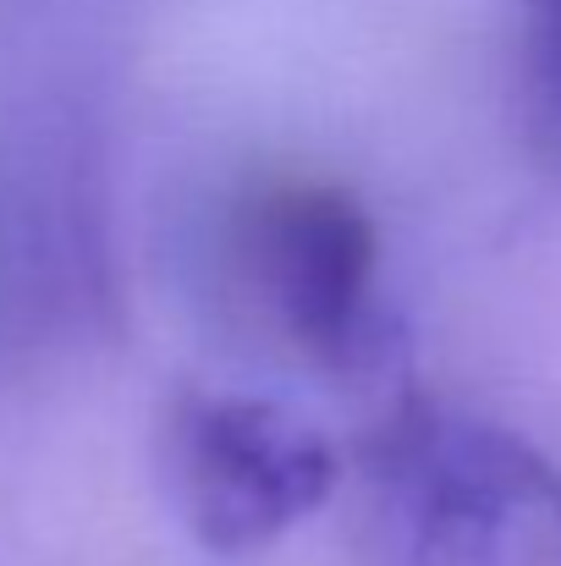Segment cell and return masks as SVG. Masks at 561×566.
<instances>
[{
	"instance_id": "cell-1",
	"label": "cell",
	"mask_w": 561,
	"mask_h": 566,
	"mask_svg": "<svg viewBox=\"0 0 561 566\" xmlns=\"http://www.w3.org/2000/svg\"><path fill=\"white\" fill-rule=\"evenodd\" d=\"M370 566H561V473L523 434L402 401L359 462Z\"/></svg>"
},
{
	"instance_id": "cell-2",
	"label": "cell",
	"mask_w": 561,
	"mask_h": 566,
	"mask_svg": "<svg viewBox=\"0 0 561 566\" xmlns=\"http://www.w3.org/2000/svg\"><path fill=\"white\" fill-rule=\"evenodd\" d=\"M220 286L242 325L320 375H364L385 358L374 303L380 231L336 182L276 177L248 188L220 226Z\"/></svg>"
},
{
	"instance_id": "cell-3",
	"label": "cell",
	"mask_w": 561,
	"mask_h": 566,
	"mask_svg": "<svg viewBox=\"0 0 561 566\" xmlns=\"http://www.w3.org/2000/svg\"><path fill=\"white\" fill-rule=\"evenodd\" d=\"M160 473L193 545L237 562L309 523L336 495L342 457L276 396L187 390L160 429Z\"/></svg>"
},
{
	"instance_id": "cell-4",
	"label": "cell",
	"mask_w": 561,
	"mask_h": 566,
	"mask_svg": "<svg viewBox=\"0 0 561 566\" xmlns=\"http://www.w3.org/2000/svg\"><path fill=\"white\" fill-rule=\"evenodd\" d=\"M105 248L77 155L61 144L0 149V347H33L100 303Z\"/></svg>"
},
{
	"instance_id": "cell-5",
	"label": "cell",
	"mask_w": 561,
	"mask_h": 566,
	"mask_svg": "<svg viewBox=\"0 0 561 566\" xmlns=\"http://www.w3.org/2000/svg\"><path fill=\"white\" fill-rule=\"evenodd\" d=\"M529 6V61H534V94L546 105V122L561 138V0H523Z\"/></svg>"
}]
</instances>
